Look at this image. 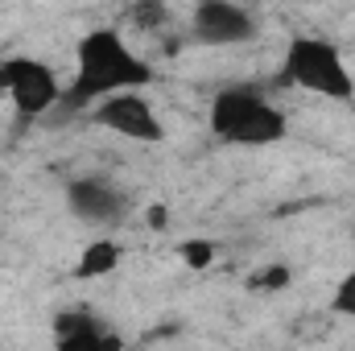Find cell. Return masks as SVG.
<instances>
[{
	"instance_id": "1",
	"label": "cell",
	"mask_w": 355,
	"mask_h": 351,
	"mask_svg": "<svg viewBox=\"0 0 355 351\" xmlns=\"http://www.w3.org/2000/svg\"><path fill=\"white\" fill-rule=\"evenodd\" d=\"M153 83V67L128 46V37L112 25L87 29L75 46V79L62 95L67 108H91L103 95L128 87H149Z\"/></svg>"
},
{
	"instance_id": "2",
	"label": "cell",
	"mask_w": 355,
	"mask_h": 351,
	"mask_svg": "<svg viewBox=\"0 0 355 351\" xmlns=\"http://www.w3.org/2000/svg\"><path fill=\"white\" fill-rule=\"evenodd\" d=\"M207 124L219 145H236V149H265L289 137L285 112L261 87L248 83H227L215 91L207 108Z\"/></svg>"
},
{
	"instance_id": "3",
	"label": "cell",
	"mask_w": 355,
	"mask_h": 351,
	"mask_svg": "<svg viewBox=\"0 0 355 351\" xmlns=\"http://www.w3.org/2000/svg\"><path fill=\"white\" fill-rule=\"evenodd\" d=\"M281 83L322 99H355V75L343 62L339 46L331 37L318 33H297L285 46V62H281Z\"/></svg>"
},
{
	"instance_id": "4",
	"label": "cell",
	"mask_w": 355,
	"mask_h": 351,
	"mask_svg": "<svg viewBox=\"0 0 355 351\" xmlns=\"http://www.w3.org/2000/svg\"><path fill=\"white\" fill-rule=\"evenodd\" d=\"M0 95L21 112V116H46L62 103L67 87L58 83L54 67L29 54H12L0 62Z\"/></svg>"
},
{
	"instance_id": "5",
	"label": "cell",
	"mask_w": 355,
	"mask_h": 351,
	"mask_svg": "<svg viewBox=\"0 0 355 351\" xmlns=\"http://www.w3.org/2000/svg\"><path fill=\"white\" fill-rule=\"evenodd\" d=\"M91 124H99L124 141H137V145H162L166 141V120L137 87L103 95L99 103H91Z\"/></svg>"
},
{
	"instance_id": "6",
	"label": "cell",
	"mask_w": 355,
	"mask_h": 351,
	"mask_svg": "<svg viewBox=\"0 0 355 351\" xmlns=\"http://www.w3.org/2000/svg\"><path fill=\"white\" fill-rule=\"evenodd\" d=\"M261 29L257 12L236 0H198L190 12V33L198 46H244Z\"/></svg>"
},
{
	"instance_id": "7",
	"label": "cell",
	"mask_w": 355,
	"mask_h": 351,
	"mask_svg": "<svg viewBox=\"0 0 355 351\" xmlns=\"http://www.w3.org/2000/svg\"><path fill=\"white\" fill-rule=\"evenodd\" d=\"M67 207H71L75 219L95 223V228H103V223H120L124 211H128L124 194H120L112 182H103V178H75V182L67 186Z\"/></svg>"
},
{
	"instance_id": "8",
	"label": "cell",
	"mask_w": 355,
	"mask_h": 351,
	"mask_svg": "<svg viewBox=\"0 0 355 351\" xmlns=\"http://www.w3.org/2000/svg\"><path fill=\"white\" fill-rule=\"evenodd\" d=\"M54 343L62 351H91V348H120V335L103 327L91 310H62L54 314Z\"/></svg>"
},
{
	"instance_id": "9",
	"label": "cell",
	"mask_w": 355,
	"mask_h": 351,
	"mask_svg": "<svg viewBox=\"0 0 355 351\" xmlns=\"http://www.w3.org/2000/svg\"><path fill=\"white\" fill-rule=\"evenodd\" d=\"M124 261V248L116 240H91L87 248L79 252V264H75V277H107L116 273Z\"/></svg>"
},
{
	"instance_id": "10",
	"label": "cell",
	"mask_w": 355,
	"mask_h": 351,
	"mask_svg": "<svg viewBox=\"0 0 355 351\" xmlns=\"http://www.w3.org/2000/svg\"><path fill=\"white\" fill-rule=\"evenodd\" d=\"M132 25L145 29V33H166L170 25V4L166 0H132Z\"/></svg>"
},
{
	"instance_id": "11",
	"label": "cell",
	"mask_w": 355,
	"mask_h": 351,
	"mask_svg": "<svg viewBox=\"0 0 355 351\" xmlns=\"http://www.w3.org/2000/svg\"><path fill=\"white\" fill-rule=\"evenodd\" d=\"M289 285H293V268L289 264H265V268H257L248 277V289L252 293H281Z\"/></svg>"
},
{
	"instance_id": "12",
	"label": "cell",
	"mask_w": 355,
	"mask_h": 351,
	"mask_svg": "<svg viewBox=\"0 0 355 351\" xmlns=\"http://www.w3.org/2000/svg\"><path fill=\"white\" fill-rule=\"evenodd\" d=\"M215 252H219V248H215L211 240H182V244H178V257L190 264V268H211V264H215Z\"/></svg>"
},
{
	"instance_id": "13",
	"label": "cell",
	"mask_w": 355,
	"mask_h": 351,
	"mask_svg": "<svg viewBox=\"0 0 355 351\" xmlns=\"http://www.w3.org/2000/svg\"><path fill=\"white\" fill-rule=\"evenodd\" d=\"M331 310L343 314V318H355V268L339 277V285H335V293H331Z\"/></svg>"
},
{
	"instance_id": "14",
	"label": "cell",
	"mask_w": 355,
	"mask_h": 351,
	"mask_svg": "<svg viewBox=\"0 0 355 351\" xmlns=\"http://www.w3.org/2000/svg\"><path fill=\"white\" fill-rule=\"evenodd\" d=\"M149 228H166V207H149Z\"/></svg>"
}]
</instances>
